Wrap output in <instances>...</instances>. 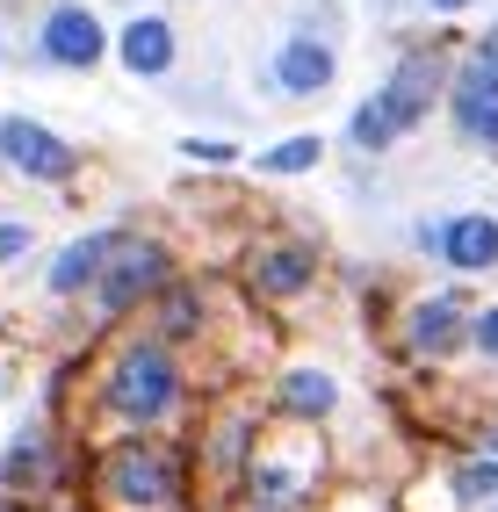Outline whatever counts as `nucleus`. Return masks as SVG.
<instances>
[{"instance_id":"nucleus-1","label":"nucleus","mask_w":498,"mask_h":512,"mask_svg":"<svg viewBox=\"0 0 498 512\" xmlns=\"http://www.w3.org/2000/svg\"><path fill=\"white\" fill-rule=\"evenodd\" d=\"M109 404L130 419V426H159V419H174V404H181V368L166 347H130L116 368H109Z\"/></svg>"},{"instance_id":"nucleus-2","label":"nucleus","mask_w":498,"mask_h":512,"mask_svg":"<svg viewBox=\"0 0 498 512\" xmlns=\"http://www.w3.org/2000/svg\"><path fill=\"white\" fill-rule=\"evenodd\" d=\"M166 289V246L159 238H116V253L102 267V282H94V303H102V318H123L138 296Z\"/></svg>"},{"instance_id":"nucleus-3","label":"nucleus","mask_w":498,"mask_h":512,"mask_svg":"<svg viewBox=\"0 0 498 512\" xmlns=\"http://www.w3.org/2000/svg\"><path fill=\"white\" fill-rule=\"evenodd\" d=\"M109 491L130 512L174 505V455H166L159 440H130V448H116V462H109Z\"/></svg>"},{"instance_id":"nucleus-4","label":"nucleus","mask_w":498,"mask_h":512,"mask_svg":"<svg viewBox=\"0 0 498 512\" xmlns=\"http://www.w3.org/2000/svg\"><path fill=\"white\" fill-rule=\"evenodd\" d=\"M0 159H8L15 174H29V181H65V174H73V145L51 138V130L29 123V116L0 123Z\"/></svg>"},{"instance_id":"nucleus-5","label":"nucleus","mask_w":498,"mask_h":512,"mask_svg":"<svg viewBox=\"0 0 498 512\" xmlns=\"http://www.w3.org/2000/svg\"><path fill=\"white\" fill-rule=\"evenodd\" d=\"M434 87H441V58H426V51H412V58L390 73V87H383L376 101H383V116H390L397 138H405V130L434 109Z\"/></svg>"},{"instance_id":"nucleus-6","label":"nucleus","mask_w":498,"mask_h":512,"mask_svg":"<svg viewBox=\"0 0 498 512\" xmlns=\"http://www.w3.org/2000/svg\"><path fill=\"white\" fill-rule=\"evenodd\" d=\"M102 22H94L87 8H51L44 15V51L58 58V65H94V58H102Z\"/></svg>"},{"instance_id":"nucleus-7","label":"nucleus","mask_w":498,"mask_h":512,"mask_svg":"<svg viewBox=\"0 0 498 512\" xmlns=\"http://www.w3.org/2000/svg\"><path fill=\"white\" fill-rule=\"evenodd\" d=\"M109 253H116V231H87V238H73V246L51 260V296H80V289H94V282H102V267H109Z\"/></svg>"},{"instance_id":"nucleus-8","label":"nucleus","mask_w":498,"mask_h":512,"mask_svg":"<svg viewBox=\"0 0 498 512\" xmlns=\"http://www.w3.org/2000/svg\"><path fill=\"white\" fill-rule=\"evenodd\" d=\"M455 123L470 130L477 145L498 152V80L477 73V65H462V73H455Z\"/></svg>"},{"instance_id":"nucleus-9","label":"nucleus","mask_w":498,"mask_h":512,"mask_svg":"<svg viewBox=\"0 0 498 512\" xmlns=\"http://www.w3.org/2000/svg\"><path fill=\"white\" fill-rule=\"evenodd\" d=\"M275 87L282 94H325L332 87V51L318 37H289L275 51Z\"/></svg>"},{"instance_id":"nucleus-10","label":"nucleus","mask_w":498,"mask_h":512,"mask_svg":"<svg viewBox=\"0 0 498 512\" xmlns=\"http://www.w3.org/2000/svg\"><path fill=\"white\" fill-rule=\"evenodd\" d=\"M441 253L455 275H484V267H498V217H455L441 231Z\"/></svg>"},{"instance_id":"nucleus-11","label":"nucleus","mask_w":498,"mask_h":512,"mask_svg":"<svg viewBox=\"0 0 498 512\" xmlns=\"http://www.w3.org/2000/svg\"><path fill=\"white\" fill-rule=\"evenodd\" d=\"M462 339H470V325H462V303L455 296H434L412 311V347L419 354H455Z\"/></svg>"},{"instance_id":"nucleus-12","label":"nucleus","mask_w":498,"mask_h":512,"mask_svg":"<svg viewBox=\"0 0 498 512\" xmlns=\"http://www.w3.org/2000/svg\"><path fill=\"white\" fill-rule=\"evenodd\" d=\"M123 65H130V73H166V65H174V29H166L159 15H138V22H130L123 29Z\"/></svg>"},{"instance_id":"nucleus-13","label":"nucleus","mask_w":498,"mask_h":512,"mask_svg":"<svg viewBox=\"0 0 498 512\" xmlns=\"http://www.w3.org/2000/svg\"><path fill=\"white\" fill-rule=\"evenodd\" d=\"M253 282L268 289V296H304L311 289V253H296V246H268L253 260Z\"/></svg>"},{"instance_id":"nucleus-14","label":"nucleus","mask_w":498,"mask_h":512,"mask_svg":"<svg viewBox=\"0 0 498 512\" xmlns=\"http://www.w3.org/2000/svg\"><path fill=\"white\" fill-rule=\"evenodd\" d=\"M332 397H340V390H332V375H318V368H289L282 375V404H289V412H304V419H325Z\"/></svg>"},{"instance_id":"nucleus-15","label":"nucleus","mask_w":498,"mask_h":512,"mask_svg":"<svg viewBox=\"0 0 498 512\" xmlns=\"http://www.w3.org/2000/svg\"><path fill=\"white\" fill-rule=\"evenodd\" d=\"M318 159H325V145H318V138H282V145L260 152V166H268V174H311Z\"/></svg>"},{"instance_id":"nucleus-16","label":"nucleus","mask_w":498,"mask_h":512,"mask_svg":"<svg viewBox=\"0 0 498 512\" xmlns=\"http://www.w3.org/2000/svg\"><path fill=\"white\" fill-rule=\"evenodd\" d=\"M347 138H354L361 152H390V145H397V130H390V116H383V101H361L354 123H347Z\"/></svg>"},{"instance_id":"nucleus-17","label":"nucleus","mask_w":498,"mask_h":512,"mask_svg":"<svg viewBox=\"0 0 498 512\" xmlns=\"http://www.w3.org/2000/svg\"><path fill=\"white\" fill-rule=\"evenodd\" d=\"M455 498H462V505L498 498V462H462V469H455Z\"/></svg>"},{"instance_id":"nucleus-18","label":"nucleus","mask_w":498,"mask_h":512,"mask_svg":"<svg viewBox=\"0 0 498 512\" xmlns=\"http://www.w3.org/2000/svg\"><path fill=\"white\" fill-rule=\"evenodd\" d=\"M159 332L188 339V332H195V296H174V303H166V311H159Z\"/></svg>"},{"instance_id":"nucleus-19","label":"nucleus","mask_w":498,"mask_h":512,"mask_svg":"<svg viewBox=\"0 0 498 512\" xmlns=\"http://www.w3.org/2000/svg\"><path fill=\"white\" fill-rule=\"evenodd\" d=\"M181 152H188V159H203V166H231V159H239V145H210V138H188Z\"/></svg>"},{"instance_id":"nucleus-20","label":"nucleus","mask_w":498,"mask_h":512,"mask_svg":"<svg viewBox=\"0 0 498 512\" xmlns=\"http://www.w3.org/2000/svg\"><path fill=\"white\" fill-rule=\"evenodd\" d=\"M29 253V224H0V267Z\"/></svg>"},{"instance_id":"nucleus-21","label":"nucleus","mask_w":498,"mask_h":512,"mask_svg":"<svg viewBox=\"0 0 498 512\" xmlns=\"http://www.w3.org/2000/svg\"><path fill=\"white\" fill-rule=\"evenodd\" d=\"M470 339H477V347H484V354L498 361V303H491V311L477 318V332H470Z\"/></svg>"},{"instance_id":"nucleus-22","label":"nucleus","mask_w":498,"mask_h":512,"mask_svg":"<svg viewBox=\"0 0 498 512\" xmlns=\"http://www.w3.org/2000/svg\"><path fill=\"white\" fill-rule=\"evenodd\" d=\"M470 65H477V73H491V80H498V37H484V44H477V58H470Z\"/></svg>"},{"instance_id":"nucleus-23","label":"nucleus","mask_w":498,"mask_h":512,"mask_svg":"<svg viewBox=\"0 0 498 512\" xmlns=\"http://www.w3.org/2000/svg\"><path fill=\"white\" fill-rule=\"evenodd\" d=\"M426 8H470V0H426Z\"/></svg>"}]
</instances>
